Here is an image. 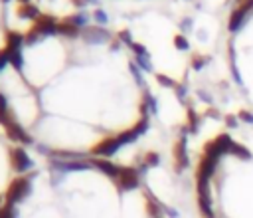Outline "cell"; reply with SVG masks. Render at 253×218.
<instances>
[{
  "mask_svg": "<svg viewBox=\"0 0 253 218\" xmlns=\"http://www.w3.org/2000/svg\"><path fill=\"white\" fill-rule=\"evenodd\" d=\"M225 55L231 81L253 111V0H231L225 18Z\"/></svg>",
  "mask_w": 253,
  "mask_h": 218,
  "instance_id": "cell-1",
  "label": "cell"
},
{
  "mask_svg": "<svg viewBox=\"0 0 253 218\" xmlns=\"http://www.w3.org/2000/svg\"><path fill=\"white\" fill-rule=\"evenodd\" d=\"M57 24L59 22L53 16H38L34 20V26L30 28V32L26 36V42L32 44V42H36V40H40V38H43L47 34H55L57 32Z\"/></svg>",
  "mask_w": 253,
  "mask_h": 218,
  "instance_id": "cell-2",
  "label": "cell"
},
{
  "mask_svg": "<svg viewBox=\"0 0 253 218\" xmlns=\"http://www.w3.org/2000/svg\"><path fill=\"white\" fill-rule=\"evenodd\" d=\"M28 192H30V178L18 176V178L12 180V184H10L8 190H6V202L16 204V202L24 200V198L28 196Z\"/></svg>",
  "mask_w": 253,
  "mask_h": 218,
  "instance_id": "cell-3",
  "label": "cell"
},
{
  "mask_svg": "<svg viewBox=\"0 0 253 218\" xmlns=\"http://www.w3.org/2000/svg\"><path fill=\"white\" fill-rule=\"evenodd\" d=\"M138 182H140V176H138V172H136L134 168H130V166L121 168V172H119V176H117L119 188H123V190H132V188L138 186Z\"/></svg>",
  "mask_w": 253,
  "mask_h": 218,
  "instance_id": "cell-4",
  "label": "cell"
},
{
  "mask_svg": "<svg viewBox=\"0 0 253 218\" xmlns=\"http://www.w3.org/2000/svg\"><path fill=\"white\" fill-rule=\"evenodd\" d=\"M121 145H123V143H121V137H119V135H113V137H107V139H103L101 143H97V145L93 147V153H95V155H101V157H111Z\"/></svg>",
  "mask_w": 253,
  "mask_h": 218,
  "instance_id": "cell-5",
  "label": "cell"
},
{
  "mask_svg": "<svg viewBox=\"0 0 253 218\" xmlns=\"http://www.w3.org/2000/svg\"><path fill=\"white\" fill-rule=\"evenodd\" d=\"M10 159H12V166L16 168V172H24V170H28V168H30V164H32V161H30L28 153H26L22 147L12 149Z\"/></svg>",
  "mask_w": 253,
  "mask_h": 218,
  "instance_id": "cell-6",
  "label": "cell"
},
{
  "mask_svg": "<svg viewBox=\"0 0 253 218\" xmlns=\"http://www.w3.org/2000/svg\"><path fill=\"white\" fill-rule=\"evenodd\" d=\"M6 127V131H8V135H10V139H14V141H18V143H30L32 139H30V135L16 123V119H12L10 123H6L4 125Z\"/></svg>",
  "mask_w": 253,
  "mask_h": 218,
  "instance_id": "cell-7",
  "label": "cell"
},
{
  "mask_svg": "<svg viewBox=\"0 0 253 218\" xmlns=\"http://www.w3.org/2000/svg\"><path fill=\"white\" fill-rule=\"evenodd\" d=\"M26 42V38L18 32H8L6 34V52H18L22 48V44Z\"/></svg>",
  "mask_w": 253,
  "mask_h": 218,
  "instance_id": "cell-8",
  "label": "cell"
},
{
  "mask_svg": "<svg viewBox=\"0 0 253 218\" xmlns=\"http://www.w3.org/2000/svg\"><path fill=\"white\" fill-rule=\"evenodd\" d=\"M93 164H95L99 170H103L105 174L113 176V178H117L119 172H121V168H119L117 164H113V163H109V161H105V159H97V161H93Z\"/></svg>",
  "mask_w": 253,
  "mask_h": 218,
  "instance_id": "cell-9",
  "label": "cell"
},
{
  "mask_svg": "<svg viewBox=\"0 0 253 218\" xmlns=\"http://www.w3.org/2000/svg\"><path fill=\"white\" fill-rule=\"evenodd\" d=\"M16 14H18V18H26V20H36L40 14H38V8L34 6V4H28V2H24V4H20L18 6V10H16Z\"/></svg>",
  "mask_w": 253,
  "mask_h": 218,
  "instance_id": "cell-10",
  "label": "cell"
},
{
  "mask_svg": "<svg viewBox=\"0 0 253 218\" xmlns=\"http://www.w3.org/2000/svg\"><path fill=\"white\" fill-rule=\"evenodd\" d=\"M57 34H63V36L75 38V36L79 34V28H77V26H73V24H69V22H65V20H61V22L57 24Z\"/></svg>",
  "mask_w": 253,
  "mask_h": 218,
  "instance_id": "cell-11",
  "label": "cell"
},
{
  "mask_svg": "<svg viewBox=\"0 0 253 218\" xmlns=\"http://www.w3.org/2000/svg\"><path fill=\"white\" fill-rule=\"evenodd\" d=\"M83 36H85L89 42H93V40L101 42V40H105V38H107V32H105V30H101V28H85V30H83Z\"/></svg>",
  "mask_w": 253,
  "mask_h": 218,
  "instance_id": "cell-12",
  "label": "cell"
},
{
  "mask_svg": "<svg viewBox=\"0 0 253 218\" xmlns=\"http://www.w3.org/2000/svg\"><path fill=\"white\" fill-rule=\"evenodd\" d=\"M14 117H12V113H10V109H8V103H6V97L0 93V123L2 125H6V123H10Z\"/></svg>",
  "mask_w": 253,
  "mask_h": 218,
  "instance_id": "cell-13",
  "label": "cell"
},
{
  "mask_svg": "<svg viewBox=\"0 0 253 218\" xmlns=\"http://www.w3.org/2000/svg\"><path fill=\"white\" fill-rule=\"evenodd\" d=\"M65 22H69V24H73V26H83L85 22H87V16L85 14H73V16H67L65 18Z\"/></svg>",
  "mask_w": 253,
  "mask_h": 218,
  "instance_id": "cell-14",
  "label": "cell"
},
{
  "mask_svg": "<svg viewBox=\"0 0 253 218\" xmlns=\"http://www.w3.org/2000/svg\"><path fill=\"white\" fill-rule=\"evenodd\" d=\"M8 55H10V63H12L16 69H20V67H22V50H18V52H8Z\"/></svg>",
  "mask_w": 253,
  "mask_h": 218,
  "instance_id": "cell-15",
  "label": "cell"
},
{
  "mask_svg": "<svg viewBox=\"0 0 253 218\" xmlns=\"http://www.w3.org/2000/svg\"><path fill=\"white\" fill-rule=\"evenodd\" d=\"M0 218H14V204L6 202L4 206H0Z\"/></svg>",
  "mask_w": 253,
  "mask_h": 218,
  "instance_id": "cell-16",
  "label": "cell"
},
{
  "mask_svg": "<svg viewBox=\"0 0 253 218\" xmlns=\"http://www.w3.org/2000/svg\"><path fill=\"white\" fill-rule=\"evenodd\" d=\"M10 61V55H8V52H6V48L4 50H0V69L6 65Z\"/></svg>",
  "mask_w": 253,
  "mask_h": 218,
  "instance_id": "cell-17",
  "label": "cell"
},
{
  "mask_svg": "<svg viewBox=\"0 0 253 218\" xmlns=\"http://www.w3.org/2000/svg\"><path fill=\"white\" fill-rule=\"evenodd\" d=\"M144 163H146V164H150V166H152V164H156V163H158V155L148 153V155L144 157Z\"/></svg>",
  "mask_w": 253,
  "mask_h": 218,
  "instance_id": "cell-18",
  "label": "cell"
},
{
  "mask_svg": "<svg viewBox=\"0 0 253 218\" xmlns=\"http://www.w3.org/2000/svg\"><path fill=\"white\" fill-rule=\"evenodd\" d=\"M87 2H91V0H73V4H75V6H85Z\"/></svg>",
  "mask_w": 253,
  "mask_h": 218,
  "instance_id": "cell-19",
  "label": "cell"
},
{
  "mask_svg": "<svg viewBox=\"0 0 253 218\" xmlns=\"http://www.w3.org/2000/svg\"><path fill=\"white\" fill-rule=\"evenodd\" d=\"M158 218H162V216H158Z\"/></svg>",
  "mask_w": 253,
  "mask_h": 218,
  "instance_id": "cell-20",
  "label": "cell"
}]
</instances>
